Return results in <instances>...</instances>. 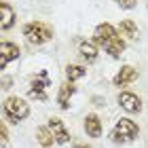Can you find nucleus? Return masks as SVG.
Returning <instances> with one entry per match:
<instances>
[{"instance_id": "f8f14e48", "label": "nucleus", "mask_w": 148, "mask_h": 148, "mask_svg": "<svg viewBox=\"0 0 148 148\" xmlns=\"http://www.w3.org/2000/svg\"><path fill=\"white\" fill-rule=\"evenodd\" d=\"M15 25V11L11 4L0 2V30H11Z\"/></svg>"}, {"instance_id": "1a4fd4ad", "label": "nucleus", "mask_w": 148, "mask_h": 148, "mask_svg": "<svg viewBox=\"0 0 148 148\" xmlns=\"http://www.w3.org/2000/svg\"><path fill=\"white\" fill-rule=\"evenodd\" d=\"M78 55L80 59H83L85 64H93V62H97V45L95 42H91V40H80L78 42Z\"/></svg>"}, {"instance_id": "aec40b11", "label": "nucleus", "mask_w": 148, "mask_h": 148, "mask_svg": "<svg viewBox=\"0 0 148 148\" xmlns=\"http://www.w3.org/2000/svg\"><path fill=\"white\" fill-rule=\"evenodd\" d=\"M74 148H89L87 144H74Z\"/></svg>"}, {"instance_id": "f3484780", "label": "nucleus", "mask_w": 148, "mask_h": 148, "mask_svg": "<svg viewBox=\"0 0 148 148\" xmlns=\"http://www.w3.org/2000/svg\"><path fill=\"white\" fill-rule=\"evenodd\" d=\"M116 4L121 9H125V11H131V9H136L138 0H116Z\"/></svg>"}, {"instance_id": "9b49d317", "label": "nucleus", "mask_w": 148, "mask_h": 148, "mask_svg": "<svg viewBox=\"0 0 148 148\" xmlns=\"http://www.w3.org/2000/svg\"><path fill=\"white\" fill-rule=\"evenodd\" d=\"M76 93V87H74V83H64L62 87H59V93H57V104L62 110H68L70 108V99L72 95Z\"/></svg>"}, {"instance_id": "0eeeda50", "label": "nucleus", "mask_w": 148, "mask_h": 148, "mask_svg": "<svg viewBox=\"0 0 148 148\" xmlns=\"http://www.w3.org/2000/svg\"><path fill=\"white\" fill-rule=\"evenodd\" d=\"M116 99H119V106H121V108H123L125 112H129V114H138V112H142V99H140L136 93L121 91Z\"/></svg>"}, {"instance_id": "ddd939ff", "label": "nucleus", "mask_w": 148, "mask_h": 148, "mask_svg": "<svg viewBox=\"0 0 148 148\" xmlns=\"http://www.w3.org/2000/svg\"><path fill=\"white\" fill-rule=\"evenodd\" d=\"M85 131L89 138H99L102 136V121L97 114H87L85 116Z\"/></svg>"}, {"instance_id": "6ab92c4d", "label": "nucleus", "mask_w": 148, "mask_h": 148, "mask_svg": "<svg viewBox=\"0 0 148 148\" xmlns=\"http://www.w3.org/2000/svg\"><path fill=\"white\" fill-rule=\"evenodd\" d=\"M0 87H2V89H11V87H13V78H11V76H2Z\"/></svg>"}, {"instance_id": "f257e3e1", "label": "nucleus", "mask_w": 148, "mask_h": 148, "mask_svg": "<svg viewBox=\"0 0 148 148\" xmlns=\"http://www.w3.org/2000/svg\"><path fill=\"white\" fill-rule=\"evenodd\" d=\"M93 42L108 53L110 57H121L125 51V40L121 38L119 30L110 23H99L93 32Z\"/></svg>"}, {"instance_id": "20e7f679", "label": "nucleus", "mask_w": 148, "mask_h": 148, "mask_svg": "<svg viewBox=\"0 0 148 148\" xmlns=\"http://www.w3.org/2000/svg\"><path fill=\"white\" fill-rule=\"evenodd\" d=\"M2 114L11 121V123H19V121L28 119L30 106L25 104V99H21L19 95H11V97H6L4 104H2Z\"/></svg>"}, {"instance_id": "f03ea898", "label": "nucleus", "mask_w": 148, "mask_h": 148, "mask_svg": "<svg viewBox=\"0 0 148 148\" xmlns=\"http://www.w3.org/2000/svg\"><path fill=\"white\" fill-rule=\"evenodd\" d=\"M140 127L136 125V121L131 119H119L116 125L110 129V140L114 144H129L138 138Z\"/></svg>"}, {"instance_id": "39448f33", "label": "nucleus", "mask_w": 148, "mask_h": 148, "mask_svg": "<svg viewBox=\"0 0 148 148\" xmlns=\"http://www.w3.org/2000/svg\"><path fill=\"white\" fill-rule=\"evenodd\" d=\"M49 74H47L45 70L38 74V76L32 78V85H30V91H28V95L32 99H38V102H45L47 99V87H49Z\"/></svg>"}, {"instance_id": "a211bd4d", "label": "nucleus", "mask_w": 148, "mask_h": 148, "mask_svg": "<svg viewBox=\"0 0 148 148\" xmlns=\"http://www.w3.org/2000/svg\"><path fill=\"white\" fill-rule=\"evenodd\" d=\"M6 142H9V131H6L4 123H2V121H0V146H4Z\"/></svg>"}, {"instance_id": "9d476101", "label": "nucleus", "mask_w": 148, "mask_h": 148, "mask_svg": "<svg viewBox=\"0 0 148 148\" xmlns=\"http://www.w3.org/2000/svg\"><path fill=\"white\" fill-rule=\"evenodd\" d=\"M136 78H138V70L133 68V66H123V68L116 72V76L112 78V83H114V87H127Z\"/></svg>"}, {"instance_id": "6e6552de", "label": "nucleus", "mask_w": 148, "mask_h": 148, "mask_svg": "<svg viewBox=\"0 0 148 148\" xmlns=\"http://www.w3.org/2000/svg\"><path fill=\"white\" fill-rule=\"evenodd\" d=\"M47 127L51 129V133H53V138H55L57 144H68L70 142V133H68V129H66V125H64L62 119L51 116L49 123H47Z\"/></svg>"}, {"instance_id": "7ed1b4c3", "label": "nucleus", "mask_w": 148, "mask_h": 148, "mask_svg": "<svg viewBox=\"0 0 148 148\" xmlns=\"http://www.w3.org/2000/svg\"><path fill=\"white\" fill-rule=\"evenodd\" d=\"M23 36L30 45H45L53 38V28L45 21H30L23 25Z\"/></svg>"}, {"instance_id": "423d86ee", "label": "nucleus", "mask_w": 148, "mask_h": 148, "mask_svg": "<svg viewBox=\"0 0 148 148\" xmlns=\"http://www.w3.org/2000/svg\"><path fill=\"white\" fill-rule=\"evenodd\" d=\"M19 55H21V51H19V47L15 42H11V40H0V72L11 62L19 59Z\"/></svg>"}, {"instance_id": "4468645a", "label": "nucleus", "mask_w": 148, "mask_h": 148, "mask_svg": "<svg viewBox=\"0 0 148 148\" xmlns=\"http://www.w3.org/2000/svg\"><path fill=\"white\" fill-rule=\"evenodd\" d=\"M119 34L125 36V38H129V40L138 38V25H136V21H131V19H123V21L119 23Z\"/></svg>"}, {"instance_id": "2eb2a0df", "label": "nucleus", "mask_w": 148, "mask_h": 148, "mask_svg": "<svg viewBox=\"0 0 148 148\" xmlns=\"http://www.w3.org/2000/svg\"><path fill=\"white\" fill-rule=\"evenodd\" d=\"M36 142L42 146V148H51L53 146V142H55V138H53V133H51V129L49 127H38L36 129Z\"/></svg>"}, {"instance_id": "dca6fc26", "label": "nucleus", "mask_w": 148, "mask_h": 148, "mask_svg": "<svg viewBox=\"0 0 148 148\" xmlns=\"http://www.w3.org/2000/svg\"><path fill=\"white\" fill-rule=\"evenodd\" d=\"M66 76H68V83H74V80L87 76V68L78 64H70V66H66Z\"/></svg>"}]
</instances>
